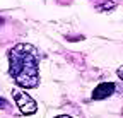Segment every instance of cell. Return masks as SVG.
Masks as SVG:
<instances>
[{"mask_svg": "<svg viewBox=\"0 0 123 118\" xmlns=\"http://www.w3.org/2000/svg\"><path fill=\"white\" fill-rule=\"evenodd\" d=\"M56 118H72V116H67V115H62V116H56Z\"/></svg>", "mask_w": 123, "mask_h": 118, "instance_id": "obj_6", "label": "cell"}, {"mask_svg": "<svg viewBox=\"0 0 123 118\" xmlns=\"http://www.w3.org/2000/svg\"><path fill=\"white\" fill-rule=\"evenodd\" d=\"M115 93L113 82H101L94 91H92V99H106Z\"/></svg>", "mask_w": 123, "mask_h": 118, "instance_id": "obj_3", "label": "cell"}, {"mask_svg": "<svg viewBox=\"0 0 123 118\" xmlns=\"http://www.w3.org/2000/svg\"><path fill=\"white\" fill-rule=\"evenodd\" d=\"M116 74H118V77H120V79L123 81V67H120V68L116 70Z\"/></svg>", "mask_w": 123, "mask_h": 118, "instance_id": "obj_4", "label": "cell"}, {"mask_svg": "<svg viewBox=\"0 0 123 118\" xmlns=\"http://www.w3.org/2000/svg\"><path fill=\"white\" fill-rule=\"evenodd\" d=\"M12 96H14V101H15V105H17V108L21 110L22 115H33V113H36L38 105H36V101L31 98L29 94H26L21 89H14Z\"/></svg>", "mask_w": 123, "mask_h": 118, "instance_id": "obj_2", "label": "cell"}, {"mask_svg": "<svg viewBox=\"0 0 123 118\" xmlns=\"http://www.w3.org/2000/svg\"><path fill=\"white\" fill-rule=\"evenodd\" d=\"M0 108H7V101L0 98Z\"/></svg>", "mask_w": 123, "mask_h": 118, "instance_id": "obj_5", "label": "cell"}, {"mask_svg": "<svg viewBox=\"0 0 123 118\" xmlns=\"http://www.w3.org/2000/svg\"><path fill=\"white\" fill-rule=\"evenodd\" d=\"M38 50L33 45L19 43L9 51V74L21 87L33 89L39 84Z\"/></svg>", "mask_w": 123, "mask_h": 118, "instance_id": "obj_1", "label": "cell"}]
</instances>
